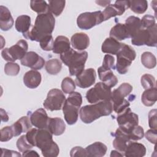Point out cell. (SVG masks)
<instances>
[{"instance_id":"obj_28","label":"cell","mask_w":157,"mask_h":157,"mask_svg":"<svg viewBox=\"0 0 157 157\" xmlns=\"http://www.w3.org/2000/svg\"><path fill=\"white\" fill-rule=\"evenodd\" d=\"M70 45V41L67 37L59 36L54 41L52 51L55 53L61 55L67 52L71 48Z\"/></svg>"},{"instance_id":"obj_46","label":"cell","mask_w":157,"mask_h":157,"mask_svg":"<svg viewBox=\"0 0 157 157\" xmlns=\"http://www.w3.org/2000/svg\"><path fill=\"white\" fill-rule=\"evenodd\" d=\"M157 110L152 109L148 113V124L151 129L157 130Z\"/></svg>"},{"instance_id":"obj_43","label":"cell","mask_w":157,"mask_h":157,"mask_svg":"<svg viewBox=\"0 0 157 157\" xmlns=\"http://www.w3.org/2000/svg\"><path fill=\"white\" fill-rule=\"evenodd\" d=\"M33 147V146L27 140L26 135H22L17 141V147L20 152H24L26 150H31Z\"/></svg>"},{"instance_id":"obj_4","label":"cell","mask_w":157,"mask_h":157,"mask_svg":"<svg viewBox=\"0 0 157 157\" xmlns=\"http://www.w3.org/2000/svg\"><path fill=\"white\" fill-rule=\"evenodd\" d=\"M87 58V52H79L72 48L60 55L61 60L69 67V74L72 76L79 75L84 70Z\"/></svg>"},{"instance_id":"obj_54","label":"cell","mask_w":157,"mask_h":157,"mask_svg":"<svg viewBox=\"0 0 157 157\" xmlns=\"http://www.w3.org/2000/svg\"><path fill=\"white\" fill-rule=\"evenodd\" d=\"M96 2L98 4H99L102 7H105V6H108L109 4L110 3V1H96Z\"/></svg>"},{"instance_id":"obj_49","label":"cell","mask_w":157,"mask_h":157,"mask_svg":"<svg viewBox=\"0 0 157 157\" xmlns=\"http://www.w3.org/2000/svg\"><path fill=\"white\" fill-rule=\"evenodd\" d=\"M145 138L151 144H156L157 138V130L156 129H149L145 134Z\"/></svg>"},{"instance_id":"obj_34","label":"cell","mask_w":157,"mask_h":157,"mask_svg":"<svg viewBox=\"0 0 157 157\" xmlns=\"http://www.w3.org/2000/svg\"><path fill=\"white\" fill-rule=\"evenodd\" d=\"M66 1L63 0L48 1L49 12L56 17L59 16L64 10Z\"/></svg>"},{"instance_id":"obj_18","label":"cell","mask_w":157,"mask_h":157,"mask_svg":"<svg viewBox=\"0 0 157 157\" xmlns=\"http://www.w3.org/2000/svg\"><path fill=\"white\" fill-rule=\"evenodd\" d=\"M114 136L115 139L112 143L113 147L118 151L124 153L128 142L131 141L128 134L118 128L115 132Z\"/></svg>"},{"instance_id":"obj_14","label":"cell","mask_w":157,"mask_h":157,"mask_svg":"<svg viewBox=\"0 0 157 157\" xmlns=\"http://www.w3.org/2000/svg\"><path fill=\"white\" fill-rule=\"evenodd\" d=\"M128 8H129V1H116L114 4L108 5L102 12L104 21L117 15H121Z\"/></svg>"},{"instance_id":"obj_41","label":"cell","mask_w":157,"mask_h":157,"mask_svg":"<svg viewBox=\"0 0 157 157\" xmlns=\"http://www.w3.org/2000/svg\"><path fill=\"white\" fill-rule=\"evenodd\" d=\"M40 46L43 50L50 51L53 49V38L52 34L45 36L39 41Z\"/></svg>"},{"instance_id":"obj_32","label":"cell","mask_w":157,"mask_h":157,"mask_svg":"<svg viewBox=\"0 0 157 157\" xmlns=\"http://www.w3.org/2000/svg\"><path fill=\"white\" fill-rule=\"evenodd\" d=\"M157 100V90L156 87L145 90L141 96L142 103L148 107L154 105Z\"/></svg>"},{"instance_id":"obj_38","label":"cell","mask_w":157,"mask_h":157,"mask_svg":"<svg viewBox=\"0 0 157 157\" xmlns=\"http://www.w3.org/2000/svg\"><path fill=\"white\" fill-rule=\"evenodd\" d=\"M131 140H139L143 138L144 136V129L139 125L131 128L127 132Z\"/></svg>"},{"instance_id":"obj_20","label":"cell","mask_w":157,"mask_h":157,"mask_svg":"<svg viewBox=\"0 0 157 157\" xmlns=\"http://www.w3.org/2000/svg\"><path fill=\"white\" fill-rule=\"evenodd\" d=\"M98 72L99 79L109 87L112 88L118 83V78L113 74L112 69L104 67L101 66L98 69Z\"/></svg>"},{"instance_id":"obj_3","label":"cell","mask_w":157,"mask_h":157,"mask_svg":"<svg viewBox=\"0 0 157 157\" xmlns=\"http://www.w3.org/2000/svg\"><path fill=\"white\" fill-rule=\"evenodd\" d=\"M34 144L45 157H56L59 153V147L53 140V134L48 128L36 129Z\"/></svg>"},{"instance_id":"obj_31","label":"cell","mask_w":157,"mask_h":157,"mask_svg":"<svg viewBox=\"0 0 157 157\" xmlns=\"http://www.w3.org/2000/svg\"><path fill=\"white\" fill-rule=\"evenodd\" d=\"M31 23L30 17L26 15H22L17 18L15 26L17 31L25 34L29 31Z\"/></svg>"},{"instance_id":"obj_50","label":"cell","mask_w":157,"mask_h":157,"mask_svg":"<svg viewBox=\"0 0 157 157\" xmlns=\"http://www.w3.org/2000/svg\"><path fill=\"white\" fill-rule=\"evenodd\" d=\"M2 153L1 156H21V155L20 153H18L16 151L13 150H9L7 149L1 148Z\"/></svg>"},{"instance_id":"obj_19","label":"cell","mask_w":157,"mask_h":157,"mask_svg":"<svg viewBox=\"0 0 157 157\" xmlns=\"http://www.w3.org/2000/svg\"><path fill=\"white\" fill-rule=\"evenodd\" d=\"M124 156L126 157H142L145 155V147L138 142L129 141L124 152Z\"/></svg>"},{"instance_id":"obj_36","label":"cell","mask_w":157,"mask_h":157,"mask_svg":"<svg viewBox=\"0 0 157 157\" xmlns=\"http://www.w3.org/2000/svg\"><path fill=\"white\" fill-rule=\"evenodd\" d=\"M141 62L147 69H153L156 66V59L152 53L145 52L141 55Z\"/></svg>"},{"instance_id":"obj_10","label":"cell","mask_w":157,"mask_h":157,"mask_svg":"<svg viewBox=\"0 0 157 157\" xmlns=\"http://www.w3.org/2000/svg\"><path fill=\"white\" fill-rule=\"evenodd\" d=\"M104 21V17L101 11L93 12H84L78 15L77 19V26L81 29H90Z\"/></svg>"},{"instance_id":"obj_6","label":"cell","mask_w":157,"mask_h":157,"mask_svg":"<svg viewBox=\"0 0 157 157\" xmlns=\"http://www.w3.org/2000/svg\"><path fill=\"white\" fill-rule=\"evenodd\" d=\"M116 55L117 71L120 74H125L128 71L132 61L135 59L136 53L130 45L122 43L121 47Z\"/></svg>"},{"instance_id":"obj_37","label":"cell","mask_w":157,"mask_h":157,"mask_svg":"<svg viewBox=\"0 0 157 157\" xmlns=\"http://www.w3.org/2000/svg\"><path fill=\"white\" fill-rule=\"evenodd\" d=\"M30 6L31 9L38 14L49 12L48 4H47L45 1H31Z\"/></svg>"},{"instance_id":"obj_53","label":"cell","mask_w":157,"mask_h":157,"mask_svg":"<svg viewBox=\"0 0 157 157\" xmlns=\"http://www.w3.org/2000/svg\"><path fill=\"white\" fill-rule=\"evenodd\" d=\"M124 156V154L121 153V152L118 151V150L116 151V150H112L111 151V153H110V156L111 157H113V156Z\"/></svg>"},{"instance_id":"obj_8","label":"cell","mask_w":157,"mask_h":157,"mask_svg":"<svg viewBox=\"0 0 157 157\" xmlns=\"http://www.w3.org/2000/svg\"><path fill=\"white\" fill-rule=\"evenodd\" d=\"M111 88L103 82H98L87 91L86 99L88 102L94 104L100 101H111Z\"/></svg>"},{"instance_id":"obj_9","label":"cell","mask_w":157,"mask_h":157,"mask_svg":"<svg viewBox=\"0 0 157 157\" xmlns=\"http://www.w3.org/2000/svg\"><path fill=\"white\" fill-rule=\"evenodd\" d=\"M28 45L25 40L21 39L10 48H5L1 52L2 57L9 62L21 59L26 54Z\"/></svg>"},{"instance_id":"obj_47","label":"cell","mask_w":157,"mask_h":157,"mask_svg":"<svg viewBox=\"0 0 157 157\" xmlns=\"http://www.w3.org/2000/svg\"><path fill=\"white\" fill-rule=\"evenodd\" d=\"M115 59L114 58L110 55H105L104 58L103 63L102 66L110 69H115Z\"/></svg>"},{"instance_id":"obj_24","label":"cell","mask_w":157,"mask_h":157,"mask_svg":"<svg viewBox=\"0 0 157 157\" xmlns=\"http://www.w3.org/2000/svg\"><path fill=\"white\" fill-rule=\"evenodd\" d=\"M14 21L9 10L4 6H0V28L2 31H8L13 25Z\"/></svg>"},{"instance_id":"obj_39","label":"cell","mask_w":157,"mask_h":157,"mask_svg":"<svg viewBox=\"0 0 157 157\" xmlns=\"http://www.w3.org/2000/svg\"><path fill=\"white\" fill-rule=\"evenodd\" d=\"M75 88V83L74 81L69 77H65L61 83V89L63 93L70 94L74 91Z\"/></svg>"},{"instance_id":"obj_2","label":"cell","mask_w":157,"mask_h":157,"mask_svg":"<svg viewBox=\"0 0 157 157\" xmlns=\"http://www.w3.org/2000/svg\"><path fill=\"white\" fill-rule=\"evenodd\" d=\"M113 111V104L111 101H100L80 108V118L86 124L91 123L103 116L111 114Z\"/></svg>"},{"instance_id":"obj_15","label":"cell","mask_w":157,"mask_h":157,"mask_svg":"<svg viewBox=\"0 0 157 157\" xmlns=\"http://www.w3.org/2000/svg\"><path fill=\"white\" fill-rule=\"evenodd\" d=\"M20 61L23 66L29 67L33 70L41 69L45 64L44 59L37 53L32 51L27 52Z\"/></svg>"},{"instance_id":"obj_5","label":"cell","mask_w":157,"mask_h":157,"mask_svg":"<svg viewBox=\"0 0 157 157\" xmlns=\"http://www.w3.org/2000/svg\"><path fill=\"white\" fill-rule=\"evenodd\" d=\"M82 104V97L78 92L69 94L63 106V112L66 123L72 125L75 124L78 117V110Z\"/></svg>"},{"instance_id":"obj_1","label":"cell","mask_w":157,"mask_h":157,"mask_svg":"<svg viewBox=\"0 0 157 157\" xmlns=\"http://www.w3.org/2000/svg\"><path fill=\"white\" fill-rule=\"evenodd\" d=\"M55 19L53 15L47 12L38 14L34 25L27 33L23 34V37L31 40L39 42L45 36L51 34L54 29Z\"/></svg>"},{"instance_id":"obj_13","label":"cell","mask_w":157,"mask_h":157,"mask_svg":"<svg viewBox=\"0 0 157 157\" xmlns=\"http://www.w3.org/2000/svg\"><path fill=\"white\" fill-rule=\"evenodd\" d=\"M132 91V86L128 83L121 84L118 88L113 90L111 94V101L113 107H118L127 102L124 98L129 95Z\"/></svg>"},{"instance_id":"obj_11","label":"cell","mask_w":157,"mask_h":157,"mask_svg":"<svg viewBox=\"0 0 157 157\" xmlns=\"http://www.w3.org/2000/svg\"><path fill=\"white\" fill-rule=\"evenodd\" d=\"M66 97L62 91L57 88L50 90L43 105L45 109L50 111L59 110L63 108Z\"/></svg>"},{"instance_id":"obj_30","label":"cell","mask_w":157,"mask_h":157,"mask_svg":"<svg viewBox=\"0 0 157 157\" xmlns=\"http://www.w3.org/2000/svg\"><path fill=\"white\" fill-rule=\"evenodd\" d=\"M109 36L110 37H112L118 41L128 38L125 25L123 23L116 24L111 28Z\"/></svg>"},{"instance_id":"obj_48","label":"cell","mask_w":157,"mask_h":157,"mask_svg":"<svg viewBox=\"0 0 157 157\" xmlns=\"http://www.w3.org/2000/svg\"><path fill=\"white\" fill-rule=\"evenodd\" d=\"M70 156H88L85 149L81 147H75L71 149L70 151Z\"/></svg>"},{"instance_id":"obj_29","label":"cell","mask_w":157,"mask_h":157,"mask_svg":"<svg viewBox=\"0 0 157 157\" xmlns=\"http://www.w3.org/2000/svg\"><path fill=\"white\" fill-rule=\"evenodd\" d=\"M88 156L101 157L105 155L107 148L105 144L101 142H96L85 148Z\"/></svg>"},{"instance_id":"obj_7","label":"cell","mask_w":157,"mask_h":157,"mask_svg":"<svg viewBox=\"0 0 157 157\" xmlns=\"http://www.w3.org/2000/svg\"><path fill=\"white\" fill-rule=\"evenodd\" d=\"M157 28L156 24L153 26L140 29L133 37L131 43L137 46L146 45L149 47H156L157 45Z\"/></svg>"},{"instance_id":"obj_52","label":"cell","mask_w":157,"mask_h":157,"mask_svg":"<svg viewBox=\"0 0 157 157\" xmlns=\"http://www.w3.org/2000/svg\"><path fill=\"white\" fill-rule=\"evenodd\" d=\"M1 120L2 121H7L9 120V117L7 114L6 113V111L2 109H1Z\"/></svg>"},{"instance_id":"obj_12","label":"cell","mask_w":157,"mask_h":157,"mask_svg":"<svg viewBox=\"0 0 157 157\" xmlns=\"http://www.w3.org/2000/svg\"><path fill=\"white\" fill-rule=\"evenodd\" d=\"M117 121L119 128L127 133L131 128L138 125L139 117L138 115L132 112L128 107L122 112L118 114Z\"/></svg>"},{"instance_id":"obj_44","label":"cell","mask_w":157,"mask_h":157,"mask_svg":"<svg viewBox=\"0 0 157 157\" xmlns=\"http://www.w3.org/2000/svg\"><path fill=\"white\" fill-rule=\"evenodd\" d=\"M1 141L7 142L10 140L14 136V132L12 126H7L1 129Z\"/></svg>"},{"instance_id":"obj_17","label":"cell","mask_w":157,"mask_h":157,"mask_svg":"<svg viewBox=\"0 0 157 157\" xmlns=\"http://www.w3.org/2000/svg\"><path fill=\"white\" fill-rule=\"evenodd\" d=\"M32 125L38 129L47 128L49 117L44 109H39L34 111L30 116Z\"/></svg>"},{"instance_id":"obj_42","label":"cell","mask_w":157,"mask_h":157,"mask_svg":"<svg viewBox=\"0 0 157 157\" xmlns=\"http://www.w3.org/2000/svg\"><path fill=\"white\" fill-rule=\"evenodd\" d=\"M20 70V66L17 63L13 62H8L4 66V72L7 75L15 76L18 75Z\"/></svg>"},{"instance_id":"obj_51","label":"cell","mask_w":157,"mask_h":157,"mask_svg":"<svg viewBox=\"0 0 157 157\" xmlns=\"http://www.w3.org/2000/svg\"><path fill=\"white\" fill-rule=\"evenodd\" d=\"M23 156H32V157H39V155L34 150H26L24 152H23Z\"/></svg>"},{"instance_id":"obj_21","label":"cell","mask_w":157,"mask_h":157,"mask_svg":"<svg viewBox=\"0 0 157 157\" xmlns=\"http://www.w3.org/2000/svg\"><path fill=\"white\" fill-rule=\"evenodd\" d=\"M71 43L74 48L79 51L84 50L90 45V38L85 33H77L71 37Z\"/></svg>"},{"instance_id":"obj_45","label":"cell","mask_w":157,"mask_h":157,"mask_svg":"<svg viewBox=\"0 0 157 157\" xmlns=\"http://www.w3.org/2000/svg\"><path fill=\"white\" fill-rule=\"evenodd\" d=\"M141 23H142V28L144 29L150 28L153 26L155 25H156L155 19L154 17L150 15H144L141 20Z\"/></svg>"},{"instance_id":"obj_26","label":"cell","mask_w":157,"mask_h":157,"mask_svg":"<svg viewBox=\"0 0 157 157\" xmlns=\"http://www.w3.org/2000/svg\"><path fill=\"white\" fill-rule=\"evenodd\" d=\"M47 128L53 135L59 136L65 131L66 124L64 121L60 118H49Z\"/></svg>"},{"instance_id":"obj_33","label":"cell","mask_w":157,"mask_h":157,"mask_svg":"<svg viewBox=\"0 0 157 157\" xmlns=\"http://www.w3.org/2000/svg\"><path fill=\"white\" fill-rule=\"evenodd\" d=\"M46 71L51 75H56L61 70L62 64L59 59L53 58L48 60L45 65Z\"/></svg>"},{"instance_id":"obj_27","label":"cell","mask_w":157,"mask_h":157,"mask_svg":"<svg viewBox=\"0 0 157 157\" xmlns=\"http://www.w3.org/2000/svg\"><path fill=\"white\" fill-rule=\"evenodd\" d=\"M122 43L119 42L112 37H108L105 39L102 44L101 50L103 53L117 55L121 47Z\"/></svg>"},{"instance_id":"obj_22","label":"cell","mask_w":157,"mask_h":157,"mask_svg":"<svg viewBox=\"0 0 157 157\" xmlns=\"http://www.w3.org/2000/svg\"><path fill=\"white\" fill-rule=\"evenodd\" d=\"M125 26L126 28L128 38L133 37L140 29H142V25L141 20L135 16L129 17L125 21Z\"/></svg>"},{"instance_id":"obj_40","label":"cell","mask_w":157,"mask_h":157,"mask_svg":"<svg viewBox=\"0 0 157 157\" xmlns=\"http://www.w3.org/2000/svg\"><path fill=\"white\" fill-rule=\"evenodd\" d=\"M141 85L145 90L150 89L156 86V80L155 77L149 74H145L141 77Z\"/></svg>"},{"instance_id":"obj_23","label":"cell","mask_w":157,"mask_h":157,"mask_svg":"<svg viewBox=\"0 0 157 157\" xmlns=\"http://www.w3.org/2000/svg\"><path fill=\"white\" fill-rule=\"evenodd\" d=\"M42 80L41 74L36 70H30L26 72L23 76V83L29 88H37Z\"/></svg>"},{"instance_id":"obj_25","label":"cell","mask_w":157,"mask_h":157,"mask_svg":"<svg viewBox=\"0 0 157 157\" xmlns=\"http://www.w3.org/2000/svg\"><path fill=\"white\" fill-rule=\"evenodd\" d=\"M11 126L14 132V136L16 137L31 129L32 124L30 118L28 116H24L15 122Z\"/></svg>"},{"instance_id":"obj_16","label":"cell","mask_w":157,"mask_h":157,"mask_svg":"<svg viewBox=\"0 0 157 157\" xmlns=\"http://www.w3.org/2000/svg\"><path fill=\"white\" fill-rule=\"evenodd\" d=\"M96 77V74L94 69H86L76 76L75 83L80 88H86L94 83Z\"/></svg>"},{"instance_id":"obj_35","label":"cell","mask_w":157,"mask_h":157,"mask_svg":"<svg viewBox=\"0 0 157 157\" xmlns=\"http://www.w3.org/2000/svg\"><path fill=\"white\" fill-rule=\"evenodd\" d=\"M129 8L136 13L142 14L148 8V2L145 0L129 1Z\"/></svg>"}]
</instances>
